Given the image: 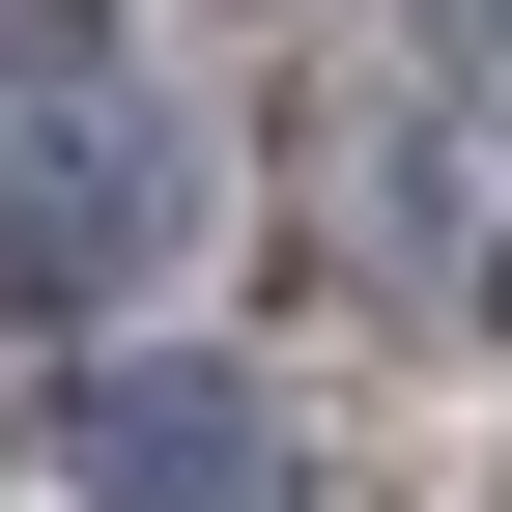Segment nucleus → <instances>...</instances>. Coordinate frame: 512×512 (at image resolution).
Returning <instances> with one entry per match:
<instances>
[{"label":"nucleus","instance_id":"1","mask_svg":"<svg viewBox=\"0 0 512 512\" xmlns=\"http://www.w3.org/2000/svg\"><path fill=\"white\" fill-rule=\"evenodd\" d=\"M57 484L86 512H256L285 427H256V370H200V342H114V370H57Z\"/></svg>","mask_w":512,"mask_h":512},{"label":"nucleus","instance_id":"2","mask_svg":"<svg viewBox=\"0 0 512 512\" xmlns=\"http://www.w3.org/2000/svg\"><path fill=\"white\" fill-rule=\"evenodd\" d=\"M171 228H200V171H171V114H57V143H0V256H29V313L143 285Z\"/></svg>","mask_w":512,"mask_h":512},{"label":"nucleus","instance_id":"3","mask_svg":"<svg viewBox=\"0 0 512 512\" xmlns=\"http://www.w3.org/2000/svg\"><path fill=\"white\" fill-rule=\"evenodd\" d=\"M427 29H456V57H512V0H427Z\"/></svg>","mask_w":512,"mask_h":512}]
</instances>
